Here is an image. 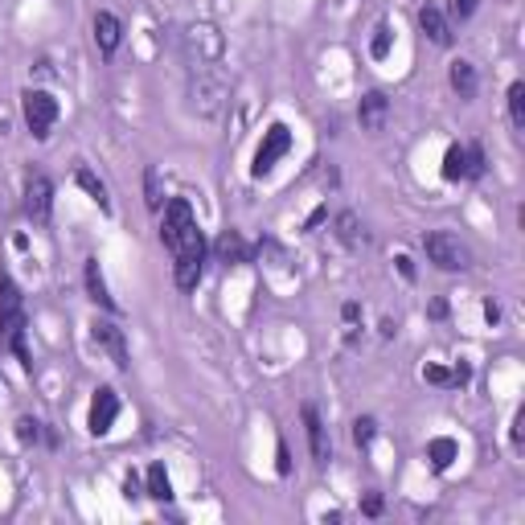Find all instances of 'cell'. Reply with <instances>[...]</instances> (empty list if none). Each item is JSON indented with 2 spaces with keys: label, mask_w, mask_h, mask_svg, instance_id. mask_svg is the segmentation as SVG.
Here are the masks:
<instances>
[{
  "label": "cell",
  "mask_w": 525,
  "mask_h": 525,
  "mask_svg": "<svg viewBox=\"0 0 525 525\" xmlns=\"http://www.w3.org/2000/svg\"><path fill=\"white\" fill-rule=\"evenodd\" d=\"M357 316H361V308L357 304H345V308H340V321H345V340H357Z\"/></svg>",
  "instance_id": "cell-26"
},
{
  "label": "cell",
  "mask_w": 525,
  "mask_h": 525,
  "mask_svg": "<svg viewBox=\"0 0 525 525\" xmlns=\"http://www.w3.org/2000/svg\"><path fill=\"white\" fill-rule=\"evenodd\" d=\"M460 176H468V148L452 144L443 152V181H460Z\"/></svg>",
  "instance_id": "cell-21"
},
{
  "label": "cell",
  "mask_w": 525,
  "mask_h": 525,
  "mask_svg": "<svg viewBox=\"0 0 525 525\" xmlns=\"http://www.w3.org/2000/svg\"><path fill=\"white\" fill-rule=\"evenodd\" d=\"M218 259L230 267V262H251V246H246V238L238 230H222V238L214 243Z\"/></svg>",
  "instance_id": "cell-16"
},
{
  "label": "cell",
  "mask_w": 525,
  "mask_h": 525,
  "mask_svg": "<svg viewBox=\"0 0 525 525\" xmlns=\"http://www.w3.org/2000/svg\"><path fill=\"white\" fill-rule=\"evenodd\" d=\"M394 262H399V271L407 275V280H415V267H410V259H407V254H399V259H394Z\"/></svg>",
  "instance_id": "cell-36"
},
{
  "label": "cell",
  "mask_w": 525,
  "mask_h": 525,
  "mask_svg": "<svg viewBox=\"0 0 525 525\" xmlns=\"http://www.w3.org/2000/svg\"><path fill=\"white\" fill-rule=\"evenodd\" d=\"M0 349L17 353L21 366L33 370L30 349H25V304H21V288L9 271H0Z\"/></svg>",
  "instance_id": "cell-1"
},
{
  "label": "cell",
  "mask_w": 525,
  "mask_h": 525,
  "mask_svg": "<svg viewBox=\"0 0 525 525\" xmlns=\"http://www.w3.org/2000/svg\"><path fill=\"white\" fill-rule=\"evenodd\" d=\"M148 496H152V501H168V496H173V485H168L165 464L148 468Z\"/></svg>",
  "instance_id": "cell-22"
},
{
  "label": "cell",
  "mask_w": 525,
  "mask_h": 525,
  "mask_svg": "<svg viewBox=\"0 0 525 525\" xmlns=\"http://www.w3.org/2000/svg\"><path fill=\"white\" fill-rule=\"evenodd\" d=\"M119 41H124V25H119V17L116 13H95V46H99V54H116L119 49Z\"/></svg>",
  "instance_id": "cell-12"
},
{
  "label": "cell",
  "mask_w": 525,
  "mask_h": 525,
  "mask_svg": "<svg viewBox=\"0 0 525 525\" xmlns=\"http://www.w3.org/2000/svg\"><path fill=\"white\" fill-rule=\"evenodd\" d=\"M116 415H119V394L111 386H99L95 399H90V415H87L90 435H108L111 423H116Z\"/></svg>",
  "instance_id": "cell-10"
},
{
  "label": "cell",
  "mask_w": 525,
  "mask_h": 525,
  "mask_svg": "<svg viewBox=\"0 0 525 525\" xmlns=\"http://www.w3.org/2000/svg\"><path fill=\"white\" fill-rule=\"evenodd\" d=\"M21 111H25V127L38 140H46L49 127L58 124V99L49 95V90H25L21 95Z\"/></svg>",
  "instance_id": "cell-6"
},
{
  "label": "cell",
  "mask_w": 525,
  "mask_h": 525,
  "mask_svg": "<svg viewBox=\"0 0 525 525\" xmlns=\"http://www.w3.org/2000/svg\"><path fill=\"white\" fill-rule=\"evenodd\" d=\"M74 181H78V185H82V189H87V194H90V202H95L99 210H103V214H111V197H108V185H103V181H99V176L90 173L87 165H78V168H74Z\"/></svg>",
  "instance_id": "cell-17"
},
{
  "label": "cell",
  "mask_w": 525,
  "mask_h": 525,
  "mask_svg": "<svg viewBox=\"0 0 525 525\" xmlns=\"http://www.w3.org/2000/svg\"><path fill=\"white\" fill-rule=\"evenodd\" d=\"M418 25H423V33H427L435 46H452V25L435 4H423V9H418Z\"/></svg>",
  "instance_id": "cell-15"
},
{
  "label": "cell",
  "mask_w": 525,
  "mask_h": 525,
  "mask_svg": "<svg viewBox=\"0 0 525 525\" xmlns=\"http://www.w3.org/2000/svg\"><path fill=\"white\" fill-rule=\"evenodd\" d=\"M87 292H90V300L95 304H103L108 312H116V300L108 296V280H103V271H99V259H87Z\"/></svg>",
  "instance_id": "cell-18"
},
{
  "label": "cell",
  "mask_w": 525,
  "mask_h": 525,
  "mask_svg": "<svg viewBox=\"0 0 525 525\" xmlns=\"http://www.w3.org/2000/svg\"><path fill=\"white\" fill-rule=\"evenodd\" d=\"M423 251H427V259L435 262L439 271H464V267H472V251L448 230H431L423 238Z\"/></svg>",
  "instance_id": "cell-4"
},
{
  "label": "cell",
  "mask_w": 525,
  "mask_h": 525,
  "mask_svg": "<svg viewBox=\"0 0 525 525\" xmlns=\"http://www.w3.org/2000/svg\"><path fill=\"white\" fill-rule=\"evenodd\" d=\"M144 189H148V205L160 210V176H156V168H148L144 173Z\"/></svg>",
  "instance_id": "cell-28"
},
{
  "label": "cell",
  "mask_w": 525,
  "mask_h": 525,
  "mask_svg": "<svg viewBox=\"0 0 525 525\" xmlns=\"http://www.w3.org/2000/svg\"><path fill=\"white\" fill-rule=\"evenodd\" d=\"M472 13H477V0H452V17L456 21H468Z\"/></svg>",
  "instance_id": "cell-31"
},
{
  "label": "cell",
  "mask_w": 525,
  "mask_h": 525,
  "mask_svg": "<svg viewBox=\"0 0 525 525\" xmlns=\"http://www.w3.org/2000/svg\"><path fill=\"white\" fill-rule=\"evenodd\" d=\"M456 456H460V448H456V439H448V435H439V439H431L427 443V460H431L435 472H448Z\"/></svg>",
  "instance_id": "cell-19"
},
{
  "label": "cell",
  "mask_w": 525,
  "mask_h": 525,
  "mask_svg": "<svg viewBox=\"0 0 525 525\" xmlns=\"http://www.w3.org/2000/svg\"><path fill=\"white\" fill-rule=\"evenodd\" d=\"M423 378L435 382V386H452V374H448V370H439V366H427V370H423Z\"/></svg>",
  "instance_id": "cell-32"
},
{
  "label": "cell",
  "mask_w": 525,
  "mask_h": 525,
  "mask_svg": "<svg viewBox=\"0 0 525 525\" xmlns=\"http://www.w3.org/2000/svg\"><path fill=\"white\" fill-rule=\"evenodd\" d=\"M283 472V477H288V472H292V456H288V443H280V464H275Z\"/></svg>",
  "instance_id": "cell-34"
},
{
  "label": "cell",
  "mask_w": 525,
  "mask_h": 525,
  "mask_svg": "<svg viewBox=\"0 0 525 525\" xmlns=\"http://www.w3.org/2000/svg\"><path fill=\"white\" fill-rule=\"evenodd\" d=\"M90 337H95V345H99L103 353H108L111 361H116L119 370H127V366H132V357H127L124 329H116L111 321H95V324H90Z\"/></svg>",
  "instance_id": "cell-11"
},
{
  "label": "cell",
  "mask_w": 525,
  "mask_h": 525,
  "mask_svg": "<svg viewBox=\"0 0 525 525\" xmlns=\"http://www.w3.org/2000/svg\"><path fill=\"white\" fill-rule=\"evenodd\" d=\"M17 439H21V443H38V439H41V423H38V418H17Z\"/></svg>",
  "instance_id": "cell-27"
},
{
  "label": "cell",
  "mask_w": 525,
  "mask_h": 525,
  "mask_svg": "<svg viewBox=\"0 0 525 525\" xmlns=\"http://www.w3.org/2000/svg\"><path fill=\"white\" fill-rule=\"evenodd\" d=\"M509 124L517 132H525V82H513L509 87Z\"/></svg>",
  "instance_id": "cell-23"
},
{
  "label": "cell",
  "mask_w": 525,
  "mask_h": 525,
  "mask_svg": "<svg viewBox=\"0 0 525 525\" xmlns=\"http://www.w3.org/2000/svg\"><path fill=\"white\" fill-rule=\"evenodd\" d=\"M304 427H308V443H312V456H316V464H329V431H324L321 415H316V407H304Z\"/></svg>",
  "instance_id": "cell-14"
},
{
  "label": "cell",
  "mask_w": 525,
  "mask_h": 525,
  "mask_svg": "<svg viewBox=\"0 0 525 525\" xmlns=\"http://www.w3.org/2000/svg\"><path fill=\"white\" fill-rule=\"evenodd\" d=\"M181 49H185L189 70H214L218 62H222V33H218L214 25H205V21L202 25H189Z\"/></svg>",
  "instance_id": "cell-3"
},
{
  "label": "cell",
  "mask_w": 525,
  "mask_h": 525,
  "mask_svg": "<svg viewBox=\"0 0 525 525\" xmlns=\"http://www.w3.org/2000/svg\"><path fill=\"white\" fill-rule=\"evenodd\" d=\"M324 218H329V210H324V205H321V210H316V214H312L308 222H304V230H316V226H321Z\"/></svg>",
  "instance_id": "cell-35"
},
{
  "label": "cell",
  "mask_w": 525,
  "mask_h": 525,
  "mask_svg": "<svg viewBox=\"0 0 525 525\" xmlns=\"http://www.w3.org/2000/svg\"><path fill=\"white\" fill-rule=\"evenodd\" d=\"M176 259V288L181 292H194L197 283H202V271H205V238L197 234V238H189L181 251H173Z\"/></svg>",
  "instance_id": "cell-8"
},
{
  "label": "cell",
  "mask_w": 525,
  "mask_h": 525,
  "mask_svg": "<svg viewBox=\"0 0 525 525\" xmlns=\"http://www.w3.org/2000/svg\"><path fill=\"white\" fill-rule=\"evenodd\" d=\"M337 238H340L345 246H357L361 238H366V234L357 230V218H353V214H340V218H337Z\"/></svg>",
  "instance_id": "cell-24"
},
{
  "label": "cell",
  "mask_w": 525,
  "mask_h": 525,
  "mask_svg": "<svg viewBox=\"0 0 525 525\" xmlns=\"http://www.w3.org/2000/svg\"><path fill=\"white\" fill-rule=\"evenodd\" d=\"M49 210H54V185H49V176L33 173L25 181V218L38 226L49 222Z\"/></svg>",
  "instance_id": "cell-9"
},
{
  "label": "cell",
  "mask_w": 525,
  "mask_h": 525,
  "mask_svg": "<svg viewBox=\"0 0 525 525\" xmlns=\"http://www.w3.org/2000/svg\"><path fill=\"white\" fill-rule=\"evenodd\" d=\"M226 99H230V87H226L222 70H189V108L197 111V116L214 119L222 116Z\"/></svg>",
  "instance_id": "cell-2"
},
{
  "label": "cell",
  "mask_w": 525,
  "mask_h": 525,
  "mask_svg": "<svg viewBox=\"0 0 525 525\" xmlns=\"http://www.w3.org/2000/svg\"><path fill=\"white\" fill-rule=\"evenodd\" d=\"M288 148H292V132H288L283 124H271L267 132H262L259 152H254L251 176H267V173H271V168L283 160V156H288Z\"/></svg>",
  "instance_id": "cell-7"
},
{
  "label": "cell",
  "mask_w": 525,
  "mask_h": 525,
  "mask_svg": "<svg viewBox=\"0 0 525 525\" xmlns=\"http://www.w3.org/2000/svg\"><path fill=\"white\" fill-rule=\"evenodd\" d=\"M370 54H374V58H386V54H390V25H378V38H374Z\"/></svg>",
  "instance_id": "cell-29"
},
{
  "label": "cell",
  "mask_w": 525,
  "mask_h": 525,
  "mask_svg": "<svg viewBox=\"0 0 525 525\" xmlns=\"http://www.w3.org/2000/svg\"><path fill=\"white\" fill-rule=\"evenodd\" d=\"M361 513H366V517H378V513H382V496H378V493H370V496H366V505H361Z\"/></svg>",
  "instance_id": "cell-33"
},
{
  "label": "cell",
  "mask_w": 525,
  "mask_h": 525,
  "mask_svg": "<svg viewBox=\"0 0 525 525\" xmlns=\"http://www.w3.org/2000/svg\"><path fill=\"white\" fill-rule=\"evenodd\" d=\"M374 435H378V423H374V418H357V423H353V443H357V448H370Z\"/></svg>",
  "instance_id": "cell-25"
},
{
  "label": "cell",
  "mask_w": 525,
  "mask_h": 525,
  "mask_svg": "<svg viewBox=\"0 0 525 525\" xmlns=\"http://www.w3.org/2000/svg\"><path fill=\"white\" fill-rule=\"evenodd\" d=\"M485 173V152L477 144H468V176H480Z\"/></svg>",
  "instance_id": "cell-30"
},
{
  "label": "cell",
  "mask_w": 525,
  "mask_h": 525,
  "mask_svg": "<svg viewBox=\"0 0 525 525\" xmlns=\"http://www.w3.org/2000/svg\"><path fill=\"white\" fill-rule=\"evenodd\" d=\"M357 119H361V127H366V132H382V127H386V119H390L386 95H382V90H370V95L361 99Z\"/></svg>",
  "instance_id": "cell-13"
},
{
  "label": "cell",
  "mask_w": 525,
  "mask_h": 525,
  "mask_svg": "<svg viewBox=\"0 0 525 525\" xmlns=\"http://www.w3.org/2000/svg\"><path fill=\"white\" fill-rule=\"evenodd\" d=\"M194 234H202V230H197V218H194V210H189V202L185 197H173V202L165 205V222H160L165 246L168 251H181Z\"/></svg>",
  "instance_id": "cell-5"
},
{
  "label": "cell",
  "mask_w": 525,
  "mask_h": 525,
  "mask_svg": "<svg viewBox=\"0 0 525 525\" xmlns=\"http://www.w3.org/2000/svg\"><path fill=\"white\" fill-rule=\"evenodd\" d=\"M452 87H456V95L460 99H472V95H477V66H472V62H464V58H460V62H452Z\"/></svg>",
  "instance_id": "cell-20"
}]
</instances>
